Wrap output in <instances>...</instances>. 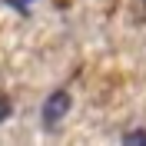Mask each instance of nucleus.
<instances>
[{
  "instance_id": "obj_2",
  "label": "nucleus",
  "mask_w": 146,
  "mask_h": 146,
  "mask_svg": "<svg viewBox=\"0 0 146 146\" xmlns=\"http://www.w3.org/2000/svg\"><path fill=\"white\" fill-rule=\"evenodd\" d=\"M123 143H143L146 146V129H129L126 136H123Z\"/></svg>"
},
{
  "instance_id": "obj_1",
  "label": "nucleus",
  "mask_w": 146,
  "mask_h": 146,
  "mask_svg": "<svg viewBox=\"0 0 146 146\" xmlns=\"http://www.w3.org/2000/svg\"><path fill=\"white\" fill-rule=\"evenodd\" d=\"M70 106H73V96L66 90H56V93H50V96H46V103H43V123L50 129L56 126V123H60V119L66 116V113H70Z\"/></svg>"
},
{
  "instance_id": "obj_3",
  "label": "nucleus",
  "mask_w": 146,
  "mask_h": 146,
  "mask_svg": "<svg viewBox=\"0 0 146 146\" xmlns=\"http://www.w3.org/2000/svg\"><path fill=\"white\" fill-rule=\"evenodd\" d=\"M10 110H13V106H10V100H7V96H0V123L10 119Z\"/></svg>"
},
{
  "instance_id": "obj_4",
  "label": "nucleus",
  "mask_w": 146,
  "mask_h": 146,
  "mask_svg": "<svg viewBox=\"0 0 146 146\" xmlns=\"http://www.w3.org/2000/svg\"><path fill=\"white\" fill-rule=\"evenodd\" d=\"M143 7H146V0H143Z\"/></svg>"
}]
</instances>
